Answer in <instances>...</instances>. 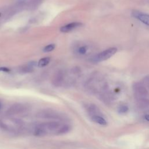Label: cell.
I'll list each match as a JSON object with an SVG mask.
<instances>
[{
  "instance_id": "7a4b0ae2",
  "label": "cell",
  "mask_w": 149,
  "mask_h": 149,
  "mask_svg": "<svg viewBox=\"0 0 149 149\" xmlns=\"http://www.w3.org/2000/svg\"><path fill=\"white\" fill-rule=\"evenodd\" d=\"M23 126L24 123L22 120L10 115L0 117V127L3 130L16 133L20 132Z\"/></svg>"
},
{
  "instance_id": "30bf717a",
  "label": "cell",
  "mask_w": 149,
  "mask_h": 149,
  "mask_svg": "<svg viewBox=\"0 0 149 149\" xmlns=\"http://www.w3.org/2000/svg\"><path fill=\"white\" fill-rule=\"evenodd\" d=\"M90 119H91L92 121H93L94 122H95V123H97L100 125L105 126V125H107V120L103 117L102 114L91 116H90Z\"/></svg>"
},
{
  "instance_id": "3957f363",
  "label": "cell",
  "mask_w": 149,
  "mask_h": 149,
  "mask_svg": "<svg viewBox=\"0 0 149 149\" xmlns=\"http://www.w3.org/2000/svg\"><path fill=\"white\" fill-rule=\"evenodd\" d=\"M133 90L134 94V97L136 100L141 102H146V99L147 97V91L146 86L142 83H135L133 86Z\"/></svg>"
},
{
  "instance_id": "2e32d148",
  "label": "cell",
  "mask_w": 149,
  "mask_h": 149,
  "mask_svg": "<svg viewBox=\"0 0 149 149\" xmlns=\"http://www.w3.org/2000/svg\"><path fill=\"white\" fill-rule=\"evenodd\" d=\"M145 86H149V76H146L143 79V83H142Z\"/></svg>"
},
{
  "instance_id": "7c38bea8",
  "label": "cell",
  "mask_w": 149,
  "mask_h": 149,
  "mask_svg": "<svg viewBox=\"0 0 149 149\" xmlns=\"http://www.w3.org/2000/svg\"><path fill=\"white\" fill-rule=\"evenodd\" d=\"M34 65H36L34 62H30L29 63L22 66L21 68V70L24 73L31 72L34 70Z\"/></svg>"
},
{
  "instance_id": "277c9868",
  "label": "cell",
  "mask_w": 149,
  "mask_h": 149,
  "mask_svg": "<svg viewBox=\"0 0 149 149\" xmlns=\"http://www.w3.org/2000/svg\"><path fill=\"white\" fill-rule=\"evenodd\" d=\"M116 52H117L116 48H115V47L109 48L108 49H107L100 52L99 54L94 56L92 58V61L94 62H99L105 61L109 59V58H111V56H112L113 55H115V54Z\"/></svg>"
},
{
  "instance_id": "e0dca14e",
  "label": "cell",
  "mask_w": 149,
  "mask_h": 149,
  "mask_svg": "<svg viewBox=\"0 0 149 149\" xmlns=\"http://www.w3.org/2000/svg\"><path fill=\"white\" fill-rule=\"evenodd\" d=\"M0 71L4 72H9L10 69L6 67H0Z\"/></svg>"
},
{
  "instance_id": "9a60e30c",
  "label": "cell",
  "mask_w": 149,
  "mask_h": 149,
  "mask_svg": "<svg viewBox=\"0 0 149 149\" xmlns=\"http://www.w3.org/2000/svg\"><path fill=\"white\" fill-rule=\"evenodd\" d=\"M127 111H128V107L124 105L120 106L118 108V112L121 113H126V112H127Z\"/></svg>"
},
{
  "instance_id": "52a82bcc",
  "label": "cell",
  "mask_w": 149,
  "mask_h": 149,
  "mask_svg": "<svg viewBox=\"0 0 149 149\" xmlns=\"http://www.w3.org/2000/svg\"><path fill=\"white\" fill-rule=\"evenodd\" d=\"M82 26L83 24L80 22H72L62 26L60 28V31L62 33H69L75 30L76 29L81 27Z\"/></svg>"
},
{
  "instance_id": "ba28073f",
  "label": "cell",
  "mask_w": 149,
  "mask_h": 149,
  "mask_svg": "<svg viewBox=\"0 0 149 149\" xmlns=\"http://www.w3.org/2000/svg\"><path fill=\"white\" fill-rule=\"evenodd\" d=\"M132 16L149 26V15L139 11H133L132 12Z\"/></svg>"
},
{
  "instance_id": "5b68a950",
  "label": "cell",
  "mask_w": 149,
  "mask_h": 149,
  "mask_svg": "<svg viewBox=\"0 0 149 149\" xmlns=\"http://www.w3.org/2000/svg\"><path fill=\"white\" fill-rule=\"evenodd\" d=\"M40 117L42 118H49V119H58L61 120V119H63L64 116L63 115L59 113L55 112L54 111H50V110H47V111H44L41 112H40V114L39 113Z\"/></svg>"
},
{
  "instance_id": "8992f818",
  "label": "cell",
  "mask_w": 149,
  "mask_h": 149,
  "mask_svg": "<svg viewBox=\"0 0 149 149\" xmlns=\"http://www.w3.org/2000/svg\"><path fill=\"white\" fill-rule=\"evenodd\" d=\"M9 115H14L22 114L25 113L27 111V108L26 106L20 104H16L10 107L8 111Z\"/></svg>"
},
{
  "instance_id": "4fadbf2b",
  "label": "cell",
  "mask_w": 149,
  "mask_h": 149,
  "mask_svg": "<svg viewBox=\"0 0 149 149\" xmlns=\"http://www.w3.org/2000/svg\"><path fill=\"white\" fill-rule=\"evenodd\" d=\"M51 58L49 57H45L40 59L37 63L38 67L42 68L47 66L50 62Z\"/></svg>"
},
{
  "instance_id": "ac0fdd59",
  "label": "cell",
  "mask_w": 149,
  "mask_h": 149,
  "mask_svg": "<svg viewBox=\"0 0 149 149\" xmlns=\"http://www.w3.org/2000/svg\"><path fill=\"white\" fill-rule=\"evenodd\" d=\"M144 119L147 121V122H149V114H146L144 116Z\"/></svg>"
},
{
  "instance_id": "8fae6325",
  "label": "cell",
  "mask_w": 149,
  "mask_h": 149,
  "mask_svg": "<svg viewBox=\"0 0 149 149\" xmlns=\"http://www.w3.org/2000/svg\"><path fill=\"white\" fill-rule=\"evenodd\" d=\"M73 49H74V52H75V54L79 55H84L87 53L88 48L86 45H77Z\"/></svg>"
},
{
  "instance_id": "6da1fadb",
  "label": "cell",
  "mask_w": 149,
  "mask_h": 149,
  "mask_svg": "<svg viewBox=\"0 0 149 149\" xmlns=\"http://www.w3.org/2000/svg\"><path fill=\"white\" fill-rule=\"evenodd\" d=\"M70 129V126L64 121L54 120L36 125L33 131L36 136H52L64 134L68 133Z\"/></svg>"
},
{
  "instance_id": "d6986e66",
  "label": "cell",
  "mask_w": 149,
  "mask_h": 149,
  "mask_svg": "<svg viewBox=\"0 0 149 149\" xmlns=\"http://www.w3.org/2000/svg\"><path fill=\"white\" fill-rule=\"evenodd\" d=\"M2 16H5V11L2 12V11H1V10H0V19L3 17Z\"/></svg>"
},
{
  "instance_id": "9c48e42d",
  "label": "cell",
  "mask_w": 149,
  "mask_h": 149,
  "mask_svg": "<svg viewBox=\"0 0 149 149\" xmlns=\"http://www.w3.org/2000/svg\"><path fill=\"white\" fill-rule=\"evenodd\" d=\"M43 0H28L25 3V7L27 9L33 10L37 9L42 3Z\"/></svg>"
},
{
  "instance_id": "5bb4252c",
  "label": "cell",
  "mask_w": 149,
  "mask_h": 149,
  "mask_svg": "<svg viewBox=\"0 0 149 149\" xmlns=\"http://www.w3.org/2000/svg\"><path fill=\"white\" fill-rule=\"evenodd\" d=\"M55 45L54 44H51L49 45L45 46L43 48V51H44L45 52H49L53 51L55 49Z\"/></svg>"
},
{
  "instance_id": "ffe728a7",
  "label": "cell",
  "mask_w": 149,
  "mask_h": 149,
  "mask_svg": "<svg viewBox=\"0 0 149 149\" xmlns=\"http://www.w3.org/2000/svg\"><path fill=\"white\" fill-rule=\"evenodd\" d=\"M0 107H1V104H0Z\"/></svg>"
}]
</instances>
